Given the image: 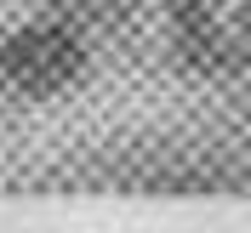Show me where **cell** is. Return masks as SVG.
<instances>
[{"instance_id":"obj_1","label":"cell","mask_w":251,"mask_h":233,"mask_svg":"<svg viewBox=\"0 0 251 233\" xmlns=\"http://www.w3.org/2000/svg\"><path fill=\"white\" fill-rule=\"evenodd\" d=\"M86 68H92L86 34L75 23L51 17V12L6 29V40H0V85L12 97H23V103H57V97H69L86 80Z\"/></svg>"},{"instance_id":"obj_2","label":"cell","mask_w":251,"mask_h":233,"mask_svg":"<svg viewBox=\"0 0 251 233\" xmlns=\"http://www.w3.org/2000/svg\"><path fill=\"white\" fill-rule=\"evenodd\" d=\"M166 46L194 80L251 74V0H166Z\"/></svg>"},{"instance_id":"obj_3","label":"cell","mask_w":251,"mask_h":233,"mask_svg":"<svg viewBox=\"0 0 251 233\" xmlns=\"http://www.w3.org/2000/svg\"><path fill=\"white\" fill-rule=\"evenodd\" d=\"M46 6H51V17L75 23L80 34H97V29H120L137 0H46Z\"/></svg>"}]
</instances>
